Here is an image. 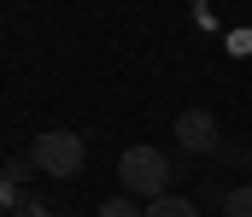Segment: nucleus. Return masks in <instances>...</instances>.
<instances>
[{
    "label": "nucleus",
    "mask_w": 252,
    "mask_h": 217,
    "mask_svg": "<svg viewBox=\"0 0 252 217\" xmlns=\"http://www.w3.org/2000/svg\"><path fill=\"white\" fill-rule=\"evenodd\" d=\"M176 176V158H164L158 147H124V158H118V182H124L129 200H164V182Z\"/></svg>",
    "instance_id": "nucleus-1"
},
{
    "label": "nucleus",
    "mask_w": 252,
    "mask_h": 217,
    "mask_svg": "<svg viewBox=\"0 0 252 217\" xmlns=\"http://www.w3.org/2000/svg\"><path fill=\"white\" fill-rule=\"evenodd\" d=\"M30 158H35L41 176H76V170L88 164V141H82L76 129H47V135H35Z\"/></svg>",
    "instance_id": "nucleus-2"
},
{
    "label": "nucleus",
    "mask_w": 252,
    "mask_h": 217,
    "mask_svg": "<svg viewBox=\"0 0 252 217\" xmlns=\"http://www.w3.org/2000/svg\"><path fill=\"white\" fill-rule=\"evenodd\" d=\"M176 141H182V153H223V129L205 106H188L176 118Z\"/></svg>",
    "instance_id": "nucleus-3"
},
{
    "label": "nucleus",
    "mask_w": 252,
    "mask_h": 217,
    "mask_svg": "<svg viewBox=\"0 0 252 217\" xmlns=\"http://www.w3.org/2000/svg\"><path fill=\"white\" fill-rule=\"evenodd\" d=\"M147 217H199V206L182 200V194H164V200H153V206H147Z\"/></svg>",
    "instance_id": "nucleus-4"
},
{
    "label": "nucleus",
    "mask_w": 252,
    "mask_h": 217,
    "mask_svg": "<svg viewBox=\"0 0 252 217\" xmlns=\"http://www.w3.org/2000/svg\"><path fill=\"white\" fill-rule=\"evenodd\" d=\"M217 206H223V217H252V182H247V188H229Z\"/></svg>",
    "instance_id": "nucleus-5"
},
{
    "label": "nucleus",
    "mask_w": 252,
    "mask_h": 217,
    "mask_svg": "<svg viewBox=\"0 0 252 217\" xmlns=\"http://www.w3.org/2000/svg\"><path fill=\"white\" fill-rule=\"evenodd\" d=\"M100 217H147V206L129 194H112V200H100Z\"/></svg>",
    "instance_id": "nucleus-6"
},
{
    "label": "nucleus",
    "mask_w": 252,
    "mask_h": 217,
    "mask_svg": "<svg viewBox=\"0 0 252 217\" xmlns=\"http://www.w3.org/2000/svg\"><path fill=\"white\" fill-rule=\"evenodd\" d=\"M30 170H35V158H6V182H24Z\"/></svg>",
    "instance_id": "nucleus-7"
},
{
    "label": "nucleus",
    "mask_w": 252,
    "mask_h": 217,
    "mask_svg": "<svg viewBox=\"0 0 252 217\" xmlns=\"http://www.w3.org/2000/svg\"><path fill=\"white\" fill-rule=\"evenodd\" d=\"M247 164H252V153H247Z\"/></svg>",
    "instance_id": "nucleus-8"
}]
</instances>
